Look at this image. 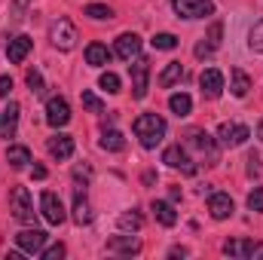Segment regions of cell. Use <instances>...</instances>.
<instances>
[{"instance_id": "cell-15", "label": "cell", "mask_w": 263, "mask_h": 260, "mask_svg": "<svg viewBox=\"0 0 263 260\" xmlns=\"http://www.w3.org/2000/svg\"><path fill=\"white\" fill-rule=\"evenodd\" d=\"M18 114H22L18 101H9L0 110V138H12L15 135V129H18Z\"/></svg>"}, {"instance_id": "cell-34", "label": "cell", "mask_w": 263, "mask_h": 260, "mask_svg": "<svg viewBox=\"0 0 263 260\" xmlns=\"http://www.w3.org/2000/svg\"><path fill=\"white\" fill-rule=\"evenodd\" d=\"M248 46H251V52H263V22H257V25L251 28V34H248Z\"/></svg>"}, {"instance_id": "cell-39", "label": "cell", "mask_w": 263, "mask_h": 260, "mask_svg": "<svg viewBox=\"0 0 263 260\" xmlns=\"http://www.w3.org/2000/svg\"><path fill=\"white\" fill-rule=\"evenodd\" d=\"M9 92H12V77L3 73V77H0V98H9Z\"/></svg>"}, {"instance_id": "cell-32", "label": "cell", "mask_w": 263, "mask_h": 260, "mask_svg": "<svg viewBox=\"0 0 263 260\" xmlns=\"http://www.w3.org/2000/svg\"><path fill=\"white\" fill-rule=\"evenodd\" d=\"M150 43H153V49H165V52H168V49H175V46H178V37H175V34H168V31H162V34H156Z\"/></svg>"}, {"instance_id": "cell-40", "label": "cell", "mask_w": 263, "mask_h": 260, "mask_svg": "<svg viewBox=\"0 0 263 260\" xmlns=\"http://www.w3.org/2000/svg\"><path fill=\"white\" fill-rule=\"evenodd\" d=\"M92 178V169L89 165H77L73 169V181H89Z\"/></svg>"}, {"instance_id": "cell-38", "label": "cell", "mask_w": 263, "mask_h": 260, "mask_svg": "<svg viewBox=\"0 0 263 260\" xmlns=\"http://www.w3.org/2000/svg\"><path fill=\"white\" fill-rule=\"evenodd\" d=\"M245 162H248V175H251V178H257V175H260V156H257V153H248V159H245Z\"/></svg>"}, {"instance_id": "cell-4", "label": "cell", "mask_w": 263, "mask_h": 260, "mask_svg": "<svg viewBox=\"0 0 263 260\" xmlns=\"http://www.w3.org/2000/svg\"><path fill=\"white\" fill-rule=\"evenodd\" d=\"M9 211H12V217L15 220H22V224H34V202H31V193H28V187H12V193H9Z\"/></svg>"}, {"instance_id": "cell-1", "label": "cell", "mask_w": 263, "mask_h": 260, "mask_svg": "<svg viewBox=\"0 0 263 260\" xmlns=\"http://www.w3.org/2000/svg\"><path fill=\"white\" fill-rule=\"evenodd\" d=\"M165 120L159 117V114H141L135 123H132V132L138 135V141H141V147L144 150H153L162 138H165Z\"/></svg>"}, {"instance_id": "cell-11", "label": "cell", "mask_w": 263, "mask_h": 260, "mask_svg": "<svg viewBox=\"0 0 263 260\" xmlns=\"http://www.w3.org/2000/svg\"><path fill=\"white\" fill-rule=\"evenodd\" d=\"M199 86H202V95L205 98H220L223 95V73L217 67H205L199 73Z\"/></svg>"}, {"instance_id": "cell-22", "label": "cell", "mask_w": 263, "mask_h": 260, "mask_svg": "<svg viewBox=\"0 0 263 260\" xmlns=\"http://www.w3.org/2000/svg\"><path fill=\"white\" fill-rule=\"evenodd\" d=\"M248 89H251V77H248L242 67H233V70H230V92H233L236 98H245Z\"/></svg>"}, {"instance_id": "cell-6", "label": "cell", "mask_w": 263, "mask_h": 260, "mask_svg": "<svg viewBox=\"0 0 263 260\" xmlns=\"http://www.w3.org/2000/svg\"><path fill=\"white\" fill-rule=\"evenodd\" d=\"M248 138H251V129L242 126V123H220V129H217V141H220L223 147H239V144H245Z\"/></svg>"}, {"instance_id": "cell-28", "label": "cell", "mask_w": 263, "mask_h": 260, "mask_svg": "<svg viewBox=\"0 0 263 260\" xmlns=\"http://www.w3.org/2000/svg\"><path fill=\"white\" fill-rule=\"evenodd\" d=\"M117 224H120V230H123V233H138V230L144 227V217L132 208V211H123V214H120V220H117Z\"/></svg>"}, {"instance_id": "cell-46", "label": "cell", "mask_w": 263, "mask_h": 260, "mask_svg": "<svg viewBox=\"0 0 263 260\" xmlns=\"http://www.w3.org/2000/svg\"><path fill=\"white\" fill-rule=\"evenodd\" d=\"M260 257H263V254H260Z\"/></svg>"}, {"instance_id": "cell-42", "label": "cell", "mask_w": 263, "mask_h": 260, "mask_svg": "<svg viewBox=\"0 0 263 260\" xmlns=\"http://www.w3.org/2000/svg\"><path fill=\"white\" fill-rule=\"evenodd\" d=\"M211 52H214V46H211V43H199V46H196V59H208Z\"/></svg>"}, {"instance_id": "cell-21", "label": "cell", "mask_w": 263, "mask_h": 260, "mask_svg": "<svg viewBox=\"0 0 263 260\" xmlns=\"http://www.w3.org/2000/svg\"><path fill=\"white\" fill-rule=\"evenodd\" d=\"M153 214H156V220L162 224V227H175L178 224V211H175V205L172 202H165V199H153Z\"/></svg>"}, {"instance_id": "cell-14", "label": "cell", "mask_w": 263, "mask_h": 260, "mask_svg": "<svg viewBox=\"0 0 263 260\" xmlns=\"http://www.w3.org/2000/svg\"><path fill=\"white\" fill-rule=\"evenodd\" d=\"M233 211H236V205H233V199L227 193H211L208 196V214H211L214 220H227V217H233Z\"/></svg>"}, {"instance_id": "cell-18", "label": "cell", "mask_w": 263, "mask_h": 260, "mask_svg": "<svg viewBox=\"0 0 263 260\" xmlns=\"http://www.w3.org/2000/svg\"><path fill=\"white\" fill-rule=\"evenodd\" d=\"M31 46H34V40H31V37H25V34H18V37H12V40H9V46H6V59H9L12 65H22V62L28 59Z\"/></svg>"}, {"instance_id": "cell-2", "label": "cell", "mask_w": 263, "mask_h": 260, "mask_svg": "<svg viewBox=\"0 0 263 260\" xmlns=\"http://www.w3.org/2000/svg\"><path fill=\"white\" fill-rule=\"evenodd\" d=\"M129 73H132V98H147V83H150V59L147 55H135L129 65Z\"/></svg>"}, {"instance_id": "cell-45", "label": "cell", "mask_w": 263, "mask_h": 260, "mask_svg": "<svg viewBox=\"0 0 263 260\" xmlns=\"http://www.w3.org/2000/svg\"><path fill=\"white\" fill-rule=\"evenodd\" d=\"M257 138L263 141V117H260V123H257Z\"/></svg>"}, {"instance_id": "cell-23", "label": "cell", "mask_w": 263, "mask_h": 260, "mask_svg": "<svg viewBox=\"0 0 263 260\" xmlns=\"http://www.w3.org/2000/svg\"><path fill=\"white\" fill-rule=\"evenodd\" d=\"M86 65H92V67L110 65V49L104 43H89L86 46Z\"/></svg>"}, {"instance_id": "cell-41", "label": "cell", "mask_w": 263, "mask_h": 260, "mask_svg": "<svg viewBox=\"0 0 263 260\" xmlns=\"http://www.w3.org/2000/svg\"><path fill=\"white\" fill-rule=\"evenodd\" d=\"M12 6H15V12H12V22H22V18H25L22 12L28 9V0H12Z\"/></svg>"}, {"instance_id": "cell-19", "label": "cell", "mask_w": 263, "mask_h": 260, "mask_svg": "<svg viewBox=\"0 0 263 260\" xmlns=\"http://www.w3.org/2000/svg\"><path fill=\"white\" fill-rule=\"evenodd\" d=\"M73 224L77 227L92 224V205H89V199H86V193L80 187H77V196H73Z\"/></svg>"}, {"instance_id": "cell-9", "label": "cell", "mask_w": 263, "mask_h": 260, "mask_svg": "<svg viewBox=\"0 0 263 260\" xmlns=\"http://www.w3.org/2000/svg\"><path fill=\"white\" fill-rule=\"evenodd\" d=\"M162 162H165L168 169H181L184 175H196V165L190 162V156H187V150H184L181 144H172V147H165V153H162Z\"/></svg>"}, {"instance_id": "cell-17", "label": "cell", "mask_w": 263, "mask_h": 260, "mask_svg": "<svg viewBox=\"0 0 263 260\" xmlns=\"http://www.w3.org/2000/svg\"><path fill=\"white\" fill-rule=\"evenodd\" d=\"M123 62H132L138 52H141V37L138 34H132V31H126V34H120L117 37V49H114Z\"/></svg>"}, {"instance_id": "cell-16", "label": "cell", "mask_w": 263, "mask_h": 260, "mask_svg": "<svg viewBox=\"0 0 263 260\" xmlns=\"http://www.w3.org/2000/svg\"><path fill=\"white\" fill-rule=\"evenodd\" d=\"M107 251H110V254L132 257V254L141 251V239H138V236H114V239H107Z\"/></svg>"}, {"instance_id": "cell-27", "label": "cell", "mask_w": 263, "mask_h": 260, "mask_svg": "<svg viewBox=\"0 0 263 260\" xmlns=\"http://www.w3.org/2000/svg\"><path fill=\"white\" fill-rule=\"evenodd\" d=\"M168 110H172V114H178V117H187V114L193 110V98H190L187 92H178V95H172V98H168Z\"/></svg>"}, {"instance_id": "cell-25", "label": "cell", "mask_w": 263, "mask_h": 260, "mask_svg": "<svg viewBox=\"0 0 263 260\" xmlns=\"http://www.w3.org/2000/svg\"><path fill=\"white\" fill-rule=\"evenodd\" d=\"M6 162H9L12 169H25V165L31 162V150L22 147V144H12V147L6 150Z\"/></svg>"}, {"instance_id": "cell-26", "label": "cell", "mask_w": 263, "mask_h": 260, "mask_svg": "<svg viewBox=\"0 0 263 260\" xmlns=\"http://www.w3.org/2000/svg\"><path fill=\"white\" fill-rule=\"evenodd\" d=\"M181 77H184V67H181V62H168V65H165V70L159 73V86H162V89H172Z\"/></svg>"}, {"instance_id": "cell-5", "label": "cell", "mask_w": 263, "mask_h": 260, "mask_svg": "<svg viewBox=\"0 0 263 260\" xmlns=\"http://www.w3.org/2000/svg\"><path fill=\"white\" fill-rule=\"evenodd\" d=\"M172 9L181 18H208V15H214L211 0H172Z\"/></svg>"}, {"instance_id": "cell-20", "label": "cell", "mask_w": 263, "mask_h": 260, "mask_svg": "<svg viewBox=\"0 0 263 260\" xmlns=\"http://www.w3.org/2000/svg\"><path fill=\"white\" fill-rule=\"evenodd\" d=\"M49 156H52V159H70V156H73V138H70V135H55V138H49Z\"/></svg>"}, {"instance_id": "cell-24", "label": "cell", "mask_w": 263, "mask_h": 260, "mask_svg": "<svg viewBox=\"0 0 263 260\" xmlns=\"http://www.w3.org/2000/svg\"><path fill=\"white\" fill-rule=\"evenodd\" d=\"M98 144H101V150H110V153L126 150V138H123V132H117V129H104Z\"/></svg>"}, {"instance_id": "cell-3", "label": "cell", "mask_w": 263, "mask_h": 260, "mask_svg": "<svg viewBox=\"0 0 263 260\" xmlns=\"http://www.w3.org/2000/svg\"><path fill=\"white\" fill-rule=\"evenodd\" d=\"M49 40H52V46L55 49H62V52H67V49H73L77 46V25L70 22V18H55L52 25H49Z\"/></svg>"}, {"instance_id": "cell-30", "label": "cell", "mask_w": 263, "mask_h": 260, "mask_svg": "<svg viewBox=\"0 0 263 260\" xmlns=\"http://www.w3.org/2000/svg\"><path fill=\"white\" fill-rule=\"evenodd\" d=\"M98 86H101L107 95H117V92H120V77H117L114 70H104V73L98 77Z\"/></svg>"}, {"instance_id": "cell-44", "label": "cell", "mask_w": 263, "mask_h": 260, "mask_svg": "<svg viewBox=\"0 0 263 260\" xmlns=\"http://www.w3.org/2000/svg\"><path fill=\"white\" fill-rule=\"evenodd\" d=\"M187 254H190L187 248H172V251H168V257H187Z\"/></svg>"}, {"instance_id": "cell-7", "label": "cell", "mask_w": 263, "mask_h": 260, "mask_svg": "<svg viewBox=\"0 0 263 260\" xmlns=\"http://www.w3.org/2000/svg\"><path fill=\"white\" fill-rule=\"evenodd\" d=\"M40 211H43V217H46L52 227H59V224L67 220V211H65V205H62V199L55 193H49V190L40 196Z\"/></svg>"}, {"instance_id": "cell-8", "label": "cell", "mask_w": 263, "mask_h": 260, "mask_svg": "<svg viewBox=\"0 0 263 260\" xmlns=\"http://www.w3.org/2000/svg\"><path fill=\"white\" fill-rule=\"evenodd\" d=\"M46 123L52 129H62V126L70 123V104H67L62 95H55V98L46 101Z\"/></svg>"}, {"instance_id": "cell-13", "label": "cell", "mask_w": 263, "mask_h": 260, "mask_svg": "<svg viewBox=\"0 0 263 260\" xmlns=\"http://www.w3.org/2000/svg\"><path fill=\"white\" fill-rule=\"evenodd\" d=\"M15 245L25 251V254H40L43 245H46V233L43 230H22L15 236Z\"/></svg>"}, {"instance_id": "cell-29", "label": "cell", "mask_w": 263, "mask_h": 260, "mask_svg": "<svg viewBox=\"0 0 263 260\" xmlns=\"http://www.w3.org/2000/svg\"><path fill=\"white\" fill-rule=\"evenodd\" d=\"M89 18H95V22H104V18H114V9L110 6H104V3H89L86 9H83Z\"/></svg>"}, {"instance_id": "cell-43", "label": "cell", "mask_w": 263, "mask_h": 260, "mask_svg": "<svg viewBox=\"0 0 263 260\" xmlns=\"http://www.w3.org/2000/svg\"><path fill=\"white\" fill-rule=\"evenodd\" d=\"M31 178L43 181V178H46V169H43V165H34V169H31Z\"/></svg>"}, {"instance_id": "cell-36", "label": "cell", "mask_w": 263, "mask_h": 260, "mask_svg": "<svg viewBox=\"0 0 263 260\" xmlns=\"http://www.w3.org/2000/svg\"><path fill=\"white\" fill-rule=\"evenodd\" d=\"M248 208L257 211V214H263V187H254V190H251V196H248Z\"/></svg>"}, {"instance_id": "cell-31", "label": "cell", "mask_w": 263, "mask_h": 260, "mask_svg": "<svg viewBox=\"0 0 263 260\" xmlns=\"http://www.w3.org/2000/svg\"><path fill=\"white\" fill-rule=\"evenodd\" d=\"M25 83H28V89H31L34 95H43V92H46V83H43V73H40V70H28V73H25Z\"/></svg>"}, {"instance_id": "cell-10", "label": "cell", "mask_w": 263, "mask_h": 260, "mask_svg": "<svg viewBox=\"0 0 263 260\" xmlns=\"http://www.w3.org/2000/svg\"><path fill=\"white\" fill-rule=\"evenodd\" d=\"M260 248L263 245L257 239H227V242H223V254H227V257H239V260L254 257Z\"/></svg>"}, {"instance_id": "cell-35", "label": "cell", "mask_w": 263, "mask_h": 260, "mask_svg": "<svg viewBox=\"0 0 263 260\" xmlns=\"http://www.w3.org/2000/svg\"><path fill=\"white\" fill-rule=\"evenodd\" d=\"M40 257H43V260H62V257H65V245H62V242H55V245L43 248V251H40Z\"/></svg>"}, {"instance_id": "cell-33", "label": "cell", "mask_w": 263, "mask_h": 260, "mask_svg": "<svg viewBox=\"0 0 263 260\" xmlns=\"http://www.w3.org/2000/svg\"><path fill=\"white\" fill-rule=\"evenodd\" d=\"M83 107L92 110V114H104V101L95 92H89V89H83Z\"/></svg>"}, {"instance_id": "cell-37", "label": "cell", "mask_w": 263, "mask_h": 260, "mask_svg": "<svg viewBox=\"0 0 263 260\" xmlns=\"http://www.w3.org/2000/svg\"><path fill=\"white\" fill-rule=\"evenodd\" d=\"M220 37H223V25H220V22H214V25L208 28V37H205V40L217 49V46H220Z\"/></svg>"}, {"instance_id": "cell-12", "label": "cell", "mask_w": 263, "mask_h": 260, "mask_svg": "<svg viewBox=\"0 0 263 260\" xmlns=\"http://www.w3.org/2000/svg\"><path fill=\"white\" fill-rule=\"evenodd\" d=\"M187 144H190V147H196L199 153H205V156H208V165H214V162H217V144H214V138H211L208 132L193 129L190 135H187Z\"/></svg>"}]
</instances>
